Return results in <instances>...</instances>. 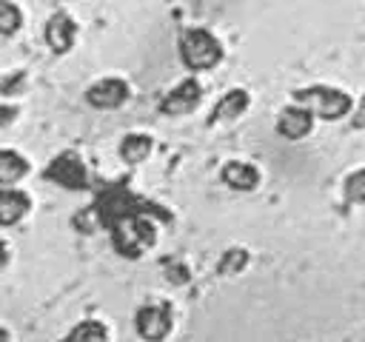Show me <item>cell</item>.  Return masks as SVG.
<instances>
[{
  "label": "cell",
  "instance_id": "cell-10",
  "mask_svg": "<svg viewBox=\"0 0 365 342\" xmlns=\"http://www.w3.org/2000/svg\"><path fill=\"white\" fill-rule=\"evenodd\" d=\"M29 194L14 191V188H0V225H14L26 217L29 211Z\"/></svg>",
  "mask_w": 365,
  "mask_h": 342
},
{
  "label": "cell",
  "instance_id": "cell-13",
  "mask_svg": "<svg viewBox=\"0 0 365 342\" xmlns=\"http://www.w3.org/2000/svg\"><path fill=\"white\" fill-rule=\"evenodd\" d=\"M29 171V162L11 151V148H0V185H11L17 182L23 174Z\"/></svg>",
  "mask_w": 365,
  "mask_h": 342
},
{
  "label": "cell",
  "instance_id": "cell-5",
  "mask_svg": "<svg viewBox=\"0 0 365 342\" xmlns=\"http://www.w3.org/2000/svg\"><path fill=\"white\" fill-rule=\"evenodd\" d=\"M137 331L148 342L165 339V333L171 331V311L165 305H145V308H140L137 311Z\"/></svg>",
  "mask_w": 365,
  "mask_h": 342
},
{
  "label": "cell",
  "instance_id": "cell-2",
  "mask_svg": "<svg viewBox=\"0 0 365 342\" xmlns=\"http://www.w3.org/2000/svg\"><path fill=\"white\" fill-rule=\"evenodd\" d=\"M294 100H297L302 108H308V111H314V114H319V117H325V120H339V117L348 114V108H351V97H348L345 91L331 88V86L299 88V91H294Z\"/></svg>",
  "mask_w": 365,
  "mask_h": 342
},
{
  "label": "cell",
  "instance_id": "cell-12",
  "mask_svg": "<svg viewBox=\"0 0 365 342\" xmlns=\"http://www.w3.org/2000/svg\"><path fill=\"white\" fill-rule=\"evenodd\" d=\"M245 108H248V94H245L242 88H231V91L217 103V108H214V114H211V123L234 120V117H240Z\"/></svg>",
  "mask_w": 365,
  "mask_h": 342
},
{
  "label": "cell",
  "instance_id": "cell-4",
  "mask_svg": "<svg viewBox=\"0 0 365 342\" xmlns=\"http://www.w3.org/2000/svg\"><path fill=\"white\" fill-rule=\"evenodd\" d=\"M46 180H51L63 188H83L86 185V165L74 151H63L46 168Z\"/></svg>",
  "mask_w": 365,
  "mask_h": 342
},
{
  "label": "cell",
  "instance_id": "cell-8",
  "mask_svg": "<svg viewBox=\"0 0 365 342\" xmlns=\"http://www.w3.org/2000/svg\"><path fill=\"white\" fill-rule=\"evenodd\" d=\"M74 31H77V26H74V20L66 11L51 14L48 23H46V43H48V48L57 51V54H66L71 48V43H74Z\"/></svg>",
  "mask_w": 365,
  "mask_h": 342
},
{
  "label": "cell",
  "instance_id": "cell-1",
  "mask_svg": "<svg viewBox=\"0 0 365 342\" xmlns=\"http://www.w3.org/2000/svg\"><path fill=\"white\" fill-rule=\"evenodd\" d=\"M180 57L188 68L194 71H205L214 68L222 60V46L217 43V37L205 28H188L180 37Z\"/></svg>",
  "mask_w": 365,
  "mask_h": 342
},
{
  "label": "cell",
  "instance_id": "cell-22",
  "mask_svg": "<svg viewBox=\"0 0 365 342\" xmlns=\"http://www.w3.org/2000/svg\"><path fill=\"white\" fill-rule=\"evenodd\" d=\"M0 342H9V331H3V328H0Z\"/></svg>",
  "mask_w": 365,
  "mask_h": 342
},
{
  "label": "cell",
  "instance_id": "cell-21",
  "mask_svg": "<svg viewBox=\"0 0 365 342\" xmlns=\"http://www.w3.org/2000/svg\"><path fill=\"white\" fill-rule=\"evenodd\" d=\"M6 259H9V251H6V242H0V268L6 265Z\"/></svg>",
  "mask_w": 365,
  "mask_h": 342
},
{
  "label": "cell",
  "instance_id": "cell-16",
  "mask_svg": "<svg viewBox=\"0 0 365 342\" xmlns=\"http://www.w3.org/2000/svg\"><path fill=\"white\" fill-rule=\"evenodd\" d=\"M23 23V14L14 3L9 0H0V34H14Z\"/></svg>",
  "mask_w": 365,
  "mask_h": 342
},
{
  "label": "cell",
  "instance_id": "cell-3",
  "mask_svg": "<svg viewBox=\"0 0 365 342\" xmlns=\"http://www.w3.org/2000/svg\"><path fill=\"white\" fill-rule=\"evenodd\" d=\"M154 237H157L154 234V225L145 217H140V214L125 217V219H120L114 225V245L125 256H140L148 245H154Z\"/></svg>",
  "mask_w": 365,
  "mask_h": 342
},
{
  "label": "cell",
  "instance_id": "cell-11",
  "mask_svg": "<svg viewBox=\"0 0 365 342\" xmlns=\"http://www.w3.org/2000/svg\"><path fill=\"white\" fill-rule=\"evenodd\" d=\"M222 180L237 191H251L259 182V171L254 165H248V162H228L222 168Z\"/></svg>",
  "mask_w": 365,
  "mask_h": 342
},
{
  "label": "cell",
  "instance_id": "cell-7",
  "mask_svg": "<svg viewBox=\"0 0 365 342\" xmlns=\"http://www.w3.org/2000/svg\"><path fill=\"white\" fill-rule=\"evenodd\" d=\"M125 97H128V86L123 80H117V77H108V80L94 83L88 88V94H86V100L94 108H117V105L125 103Z\"/></svg>",
  "mask_w": 365,
  "mask_h": 342
},
{
  "label": "cell",
  "instance_id": "cell-6",
  "mask_svg": "<svg viewBox=\"0 0 365 342\" xmlns=\"http://www.w3.org/2000/svg\"><path fill=\"white\" fill-rule=\"evenodd\" d=\"M200 97H202L200 83H197V80H182V83H180L174 91H168V97L160 103V111H163V114H188V111L197 108Z\"/></svg>",
  "mask_w": 365,
  "mask_h": 342
},
{
  "label": "cell",
  "instance_id": "cell-15",
  "mask_svg": "<svg viewBox=\"0 0 365 342\" xmlns=\"http://www.w3.org/2000/svg\"><path fill=\"white\" fill-rule=\"evenodd\" d=\"M66 342H108V331L103 322H80L66 336Z\"/></svg>",
  "mask_w": 365,
  "mask_h": 342
},
{
  "label": "cell",
  "instance_id": "cell-19",
  "mask_svg": "<svg viewBox=\"0 0 365 342\" xmlns=\"http://www.w3.org/2000/svg\"><path fill=\"white\" fill-rule=\"evenodd\" d=\"M14 114H17V108H11V105H0V128L9 125V123L14 120Z\"/></svg>",
  "mask_w": 365,
  "mask_h": 342
},
{
  "label": "cell",
  "instance_id": "cell-9",
  "mask_svg": "<svg viewBox=\"0 0 365 342\" xmlns=\"http://www.w3.org/2000/svg\"><path fill=\"white\" fill-rule=\"evenodd\" d=\"M311 125H314V117H311V111L302 108V105H288V108H282V114H279V120H277V131H279L282 137H288V140L305 137V134L311 131Z\"/></svg>",
  "mask_w": 365,
  "mask_h": 342
},
{
  "label": "cell",
  "instance_id": "cell-18",
  "mask_svg": "<svg viewBox=\"0 0 365 342\" xmlns=\"http://www.w3.org/2000/svg\"><path fill=\"white\" fill-rule=\"evenodd\" d=\"M248 262V254L242 248H231L222 259H220V274H240Z\"/></svg>",
  "mask_w": 365,
  "mask_h": 342
},
{
  "label": "cell",
  "instance_id": "cell-17",
  "mask_svg": "<svg viewBox=\"0 0 365 342\" xmlns=\"http://www.w3.org/2000/svg\"><path fill=\"white\" fill-rule=\"evenodd\" d=\"M345 200L348 202H365V168L354 171L345 180Z\"/></svg>",
  "mask_w": 365,
  "mask_h": 342
},
{
  "label": "cell",
  "instance_id": "cell-14",
  "mask_svg": "<svg viewBox=\"0 0 365 342\" xmlns=\"http://www.w3.org/2000/svg\"><path fill=\"white\" fill-rule=\"evenodd\" d=\"M120 154L125 162H143L151 154V137L148 134H128L120 142Z\"/></svg>",
  "mask_w": 365,
  "mask_h": 342
},
{
  "label": "cell",
  "instance_id": "cell-20",
  "mask_svg": "<svg viewBox=\"0 0 365 342\" xmlns=\"http://www.w3.org/2000/svg\"><path fill=\"white\" fill-rule=\"evenodd\" d=\"M354 125H356V128H362V125H365V97H362V103H359V108H356V117H354Z\"/></svg>",
  "mask_w": 365,
  "mask_h": 342
}]
</instances>
